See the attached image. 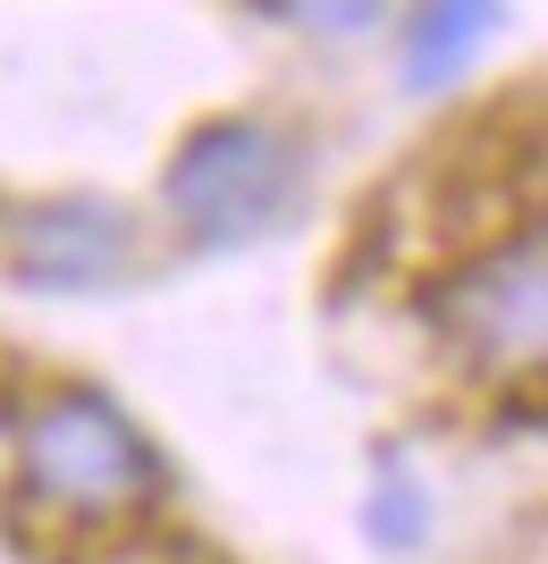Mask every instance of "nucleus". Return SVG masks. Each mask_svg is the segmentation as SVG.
Returning <instances> with one entry per match:
<instances>
[{"label": "nucleus", "instance_id": "423d86ee", "mask_svg": "<svg viewBox=\"0 0 548 564\" xmlns=\"http://www.w3.org/2000/svg\"><path fill=\"white\" fill-rule=\"evenodd\" d=\"M422 531H430L422 480H413L406 455H388V464H380V489H372V540H380V547H422Z\"/></svg>", "mask_w": 548, "mask_h": 564}, {"label": "nucleus", "instance_id": "f03ea898", "mask_svg": "<svg viewBox=\"0 0 548 564\" xmlns=\"http://www.w3.org/2000/svg\"><path fill=\"white\" fill-rule=\"evenodd\" d=\"M161 203L203 253H237L304 203V143L279 118H203L169 161Z\"/></svg>", "mask_w": 548, "mask_h": 564}, {"label": "nucleus", "instance_id": "0eeeda50", "mask_svg": "<svg viewBox=\"0 0 548 564\" xmlns=\"http://www.w3.org/2000/svg\"><path fill=\"white\" fill-rule=\"evenodd\" d=\"M287 18L304 25V34H363V25H380V0H279Z\"/></svg>", "mask_w": 548, "mask_h": 564}, {"label": "nucleus", "instance_id": "f257e3e1", "mask_svg": "<svg viewBox=\"0 0 548 564\" xmlns=\"http://www.w3.org/2000/svg\"><path fill=\"white\" fill-rule=\"evenodd\" d=\"M18 464L25 489L76 522H119L161 497V447L101 388H51L18 422Z\"/></svg>", "mask_w": 548, "mask_h": 564}, {"label": "nucleus", "instance_id": "39448f33", "mask_svg": "<svg viewBox=\"0 0 548 564\" xmlns=\"http://www.w3.org/2000/svg\"><path fill=\"white\" fill-rule=\"evenodd\" d=\"M506 25V0H413L406 18V94H448L473 68L490 34Z\"/></svg>", "mask_w": 548, "mask_h": 564}, {"label": "nucleus", "instance_id": "7ed1b4c3", "mask_svg": "<svg viewBox=\"0 0 548 564\" xmlns=\"http://www.w3.org/2000/svg\"><path fill=\"white\" fill-rule=\"evenodd\" d=\"M439 329L473 362H548V228L464 261L439 286Z\"/></svg>", "mask_w": 548, "mask_h": 564}, {"label": "nucleus", "instance_id": "20e7f679", "mask_svg": "<svg viewBox=\"0 0 548 564\" xmlns=\"http://www.w3.org/2000/svg\"><path fill=\"white\" fill-rule=\"evenodd\" d=\"M136 270V219L119 203H94V194H60L43 212L18 219V279L25 286H68V295H94V286L127 279Z\"/></svg>", "mask_w": 548, "mask_h": 564}]
</instances>
